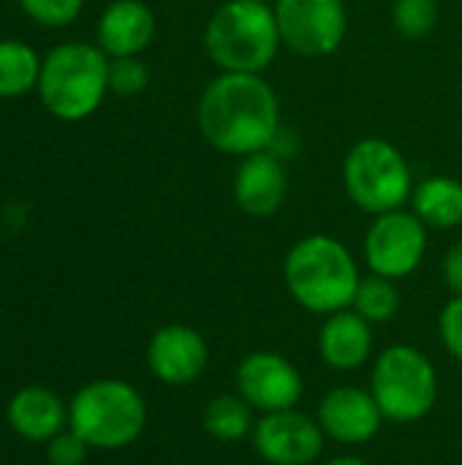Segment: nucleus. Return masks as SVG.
Returning <instances> with one entry per match:
<instances>
[{"label":"nucleus","mask_w":462,"mask_h":465,"mask_svg":"<svg viewBox=\"0 0 462 465\" xmlns=\"http://www.w3.org/2000/svg\"><path fill=\"white\" fill-rule=\"evenodd\" d=\"M63 403L44 387H25L8 403V425L30 441H49L63 428Z\"/></svg>","instance_id":"nucleus-17"},{"label":"nucleus","mask_w":462,"mask_h":465,"mask_svg":"<svg viewBox=\"0 0 462 465\" xmlns=\"http://www.w3.org/2000/svg\"><path fill=\"white\" fill-rule=\"evenodd\" d=\"M444 278L449 283V289L462 297V242H455L447 256H444Z\"/></svg>","instance_id":"nucleus-27"},{"label":"nucleus","mask_w":462,"mask_h":465,"mask_svg":"<svg viewBox=\"0 0 462 465\" xmlns=\"http://www.w3.org/2000/svg\"><path fill=\"white\" fill-rule=\"evenodd\" d=\"M428 251V226L406 210L376 215L365 234V259L376 275L406 278L411 275Z\"/></svg>","instance_id":"nucleus-9"},{"label":"nucleus","mask_w":462,"mask_h":465,"mask_svg":"<svg viewBox=\"0 0 462 465\" xmlns=\"http://www.w3.org/2000/svg\"><path fill=\"white\" fill-rule=\"evenodd\" d=\"M196 123L210 147L245 158L270 150L280 131V104L261 74L221 71L202 90Z\"/></svg>","instance_id":"nucleus-1"},{"label":"nucleus","mask_w":462,"mask_h":465,"mask_svg":"<svg viewBox=\"0 0 462 465\" xmlns=\"http://www.w3.org/2000/svg\"><path fill=\"white\" fill-rule=\"evenodd\" d=\"M280 44L275 8L264 0H226L204 27L207 57L229 74H261Z\"/></svg>","instance_id":"nucleus-2"},{"label":"nucleus","mask_w":462,"mask_h":465,"mask_svg":"<svg viewBox=\"0 0 462 465\" xmlns=\"http://www.w3.org/2000/svg\"><path fill=\"white\" fill-rule=\"evenodd\" d=\"M155 38V14L144 0H112L98 19V46L109 57H139Z\"/></svg>","instance_id":"nucleus-15"},{"label":"nucleus","mask_w":462,"mask_h":465,"mask_svg":"<svg viewBox=\"0 0 462 465\" xmlns=\"http://www.w3.org/2000/svg\"><path fill=\"white\" fill-rule=\"evenodd\" d=\"M381 409L373 395L357 387H338L332 390L319 409V422L324 433L343 444H359L378 433L381 428Z\"/></svg>","instance_id":"nucleus-14"},{"label":"nucleus","mask_w":462,"mask_h":465,"mask_svg":"<svg viewBox=\"0 0 462 465\" xmlns=\"http://www.w3.org/2000/svg\"><path fill=\"white\" fill-rule=\"evenodd\" d=\"M19 5L44 27H65L82 14L84 0H19Z\"/></svg>","instance_id":"nucleus-24"},{"label":"nucleus","mask_w":462,"mask_h":465,"mask_svg":"<svg viewBox=\"0 0 462 465\" xmlns=\"http://www.w3.org/2000/svg\"><path fill=\"white\" fill-rule=\"evenodd\" d=\"M291 297L313 313H338L354 302L359 272L349 248L327 234L300 240L283 264Z\"/></svg>","instance_id":"nucleus-4"},{"label":"nucleus","mask_w":462,"mask_h":465,"mask_svg":"<svg viewBox=\"0 0 462 465\" xmlns=\"http://www.w3.org/2000/svg\"><path fill=\"white\" fill-rule=\"evenodd\" d=\"M438 395L433 365L411 346L387 349L373 371V398L384 417L395 422L422 420Z\"/></svg>","instance_id":"nucleus-7"},{"label":"nucleus","mask_w":462,"mask_h":465,"mask_svg":"<svg viewBox=\"0 0 462 465\" xmlns=\"http://www.w3.org/2000/svg\"><path fill=\"white\" fill-rule=\"evenodd\" d=\"M41 57L25 41H0V98H19L38 87Z\"/></svg>","instance_id":"nucleus-19"},{"label":"nucleus","mask_w":462,"mask_h":465,"mask_svg":"<svg viewBox=\"0 0 462 465\" xmlns=\"http://www.w3.org/2000/svg\"><path fill=\"white\" fill-rule=\"evenodd\" d=\"M147 362L161 381L191 384L207 365V343L196 330L172 324L150 341Z\"/></svg>","instance_id":"nucleus-13"},{"label":"nucleus","mask_w":462,"mask_h":465,"mask_svg":"<svg viewBox=\"0 0 462 465\" xmlns=\"http://www.w3.org/2000/svg\"><path fill=\"white\" fill-rule=\"evenodd\" d=\"M256 452L272 465H308L321 452V428L286 409L267 414L253 433Z\"/></svg>","instance_id":"nucleus-11"},{"label":"nucleus","mask_w":462,"mask_h":465,"mask_svg":"<svg viewBox=\"0 0 462 465\" xmlns=\"http://www.w3.org/2000/svg\"><path fill=\"white\" fill-rule=\"evenodd\" d=\"M87 458V441L82 436L71 433H57L49 439L46 447V460L49 465H82Z\"/></svg>","instance_id":"nucleus-25"},{"label":"nucleus","mask_w":462,"mask_h":465,"mask_svg":"<svg viewBox=\"0 0 462 465\" xmlns=\"http://www.w3.org/2000/svg\"><path fill=\"white\" fill-rule=\"evenodd\" d=\"M441 338L462 362V297H455L441 313Z\"/></svg>","instance_id":"nucleus-26"},{"label":"nucleus","mask_w":462,"mask_h":465,"mask_svg":"<svg viewBox=\"0 0 462 465\" xmlns=\"http://www.w3.org/2000/svg\"><path fill=\"white\" fill-rule=\"evenodd\" d=\"M354 311L365 319V322H387L395 316L398 305H400V297H398V289L392 283V278H384V275H370V278H359V286H357V294H354Z\"/></svg>","instance_id":"nucleus-20"},{"label":"nucleus","mask_w":462,"mask_h":465,"mask_svg":"<svg viewBox=\"0 0 462 465\" xmlns=\"http://www.w3.org/2000/svg\"><path fill=\"white\" fill-rule=\"evenodd\" d=\"M150 84V71L139 57H109V93L139 95Z\"/></svg>","instance_id":"nucleus-23"},{"label":"nucleus","mask_w":462,"mask_h":465,"mask_svg":"<svg viewBox=\"0 0 462 465\" xmlns=\"http://www.w3.org/2000/svg\"><path fill=\"white\" fill-rule=\"evenodd\" d=\"M414 215L430 229H455L462 223V183L449 174H433L417 183L411 193Z\"/></svg>","instance_id":"nucleus-18"},{"label":"nucleus","mask_w":462,"mask_h":465,"mask_svg":"<svg viewBox=\"0 0 462 465\" xmlns=\"http://www.w3.org/2000/svg\"><path fill=\"white\" fill-rule=\"evenodd\" d=\"M319 349H321V357L338 371L359 368L370 357V349H373L370 322H365L357 311L329 313V319L321 327Z\"/></svg>","instance_id":"nucleus-16"},{"label":"nucleus","mask_w":462,"mask_h":465,"mask_svg":"<svg viewBox=\"0 0 462 465\" xmlns=\"http://www.w3.org/2000/svg\"><path fill=\"white\" fill-rule=\"evenodd\" d=\"M71 430L98 450H120L144 430V403L139 392L123 381H93L76 392L71 411Z\"/></svg>","instance_id":"nucleus-6"},{"label":"nucleus","mask_w":462,"mask_h":465,"mask_svg":"<svg viewBox=\"0 0 462 465\" xmlns=\"http://www.w3.org/2000/svg\"><path fill=\"white\" fill-rule=\"evenodd\" d=\"M343 188L370 215L403 210L414 193V174L406 155L387 139H359L343 158Z\"/></svg>","instance_id":"nucleus-5"},{"label":"nucleus","mask_w":462,"mask_h":465,"mask_svg":"<svg viewBox=\"0 0 462 465\" xmlns=\"http://www.w3.org/2000/svg\"><path fill=\"white\" fill-rule=\"evenodd\" d=\"M275 19L283 44L302 57H327L349 33L343 0H278Z\"/></svg>","instance_id":"nucleus-8"},{"label":"nucleus","mask_w":462,"mask_h":465,"mask_svg":"<svg viewBox=\"0 0 462 465\" xmlns=\"http://www.w3.org/2000/svg\"><path fill=\"white\" fill-rule=\"evenodd\" d=\"M35 90L57 120H87L109 93V54L95 44H60L44 57Z\"/></svg>","instance_id":"nucleus-3"},{"label":"nucleus","mask_w":462,"mask_h":465,"mask_svg":"<svg viewBox=\"0 0 462 465\" xmlns=\"http://www.w3.org/2000/svg\"><path fill=\"white\" fill-rule=\"evenodd\" d=\"M438 22L436 0H395L392 25L406 38H425Z\"/></svg>","instance_id":"nucleus-22"},{"label":"nucleus","mask_w":462,"mask_h":465,"mask_svg":"<svg viewBox=\"0 0 462 465\" xmlns=\"http://www.w3.org/2000/svg\"><path fill=\"white\" fill-rule=\"evenodd\" d=\"M204 428H207L210 436H215L221 441H237L251 428V411L234 395L212 398L207 411H204Z\"/></svg>","instance_id":"nucleus-21"},{"label":"nucleus","mask_w":462,"mask_h":465,"mask_svg":"<svg viewBox=\"0 0 462 465\" xmlns=\"http://www.w3.org/2000/svg\"><path fill=\"white\" fill-rule=\"evenodd\" d=\"M324 465H368L365 460H359V458H335V460H329V463Z\"/></svg>","instance_id":"nucleus-28"},{"label":"nucleus","mask_w":462,"mask_h":465,"mask_svg":"<svg viewBox=\"0 0 462 465\" xmlns=\"http://www.w3.org/2000/svg\"><path fill=\"white\" fill-rule=\"evenodd\" d=\"M286 191H289V177H286V166L278 155H272L270 150L245 155L234 172V204L251 215V218H270L275 215L283 202H286Z\"/></svg>","instance_id":"nucleus-12"},{"label":"nucleus","mask_w":462,"mask_h":465,"mask_svg":"<svg viewBox=\"0 0 462 465\" xmlns=\"http://www.w3.org/2000/svg\"><path fill=\"white\" fill-rule=\"evenodd\" d=\"M237 387L245 403L264 409L267 414L291 409L302 395V379L297 368L280 354L270 351H256L242 360L237 371Z\"/></svg>","instance_id":"nucleus-10"}]
</instances>
